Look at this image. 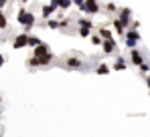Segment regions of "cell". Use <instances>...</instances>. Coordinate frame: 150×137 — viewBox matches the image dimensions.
Masks as SVG:
<instances>
[{
    "mask_svg": "<svg viewBox=\"0 0 150 137\" xmlns=\"http://www.w3.org/2000/svg\"><path fill=\"white\" fill-rule=\"evenodd\" d=\"M16 20L18 24L25 28V32H28L35 24H37V18H35V14L33 12H28L26 8H18V12H16Z\"/></svg>",
    "mask_w": 150,
    "mask_h": 137,
    "instance_id": "obj_1",
    "label": "cell"
},
{
    "mask_svg": "<svg viewBox=\"0 0 150 137\" xmlns=\"http://www.w3.org/2000/svg\"><path fill=\"white\" fill-rule=\"evenodd\" d=\"M53 52H49V55H45V57H30L28 61H26V67L28 68H39V67H49L51 63H53Z\"/></svg>",
    "mask_w": 150,
    "mask_h": 137,
    "instance_id": "obj_2",
    "label": "cell"
},
{
    "mask_svg": "<svg viewBox=\"0 0 150 137\" xmlns=\"http://www.w3.org/2000/svg\"><path fill=\"white\" fill-rule=\"evenodd\" d=\"M77 26H79V28H77L79 36H83V38H85V36H91V28H93V22H91L89 18H83V16H81V18H77Z\"/></svg>",
    "mask_w": 150,
    "mask_h": 137,
    "instance_id": "obj_3",
    "label": "cell"
},
{
    "mask_svg": "<svg viewBox=\"0 0 150 137\" xmlns=\"http://www.w3.org/2000/svg\"><path fill=\"white\" fill-rule=\"evenodd\" d=\"M79 10L85 12V14H89V16H93V14H98V12L101 10V6H100L98 0H85L83 6H79Z\"/></svg>",
    "mask_w": 150,
    "mask_h": 137,
    "instance_id": "obj_4",
    "label": "cell"
},
{
    "mask_svg": "<svg viewBox=\"0 0 150 137\" xmlns=\"http://www.w3.org/2000/svg\"><path fill=\"white\" fill-rule=\"evenodd\" d=\"M124 36H126V46L128 48H136V45L140 43V34H138L136 28H128Z\"/></svg>",
    "mask_w": 150,
    "mask_h": 137,
    "instance_id": "obj_5",
    "label": "cell"
},
{
    "mask_svg": "<svg viewBox=\"0 0 150 137\" xmlns=\"http://www.w3.org/2000/svg\"><path fill=\"white\" fill-rule=\"evenodd\" d=\"M63 67L69 68V71H81V68H85V63L79 57H67V61L63 63Z\"/></svg>",
    "mask_w": 150,
    "mask_h": 137,
    "instance_id": "obj_6",
    "label": "cell"
},
{
    "mask_svg": "<svg viewBox=\"0 0 150 137\" xmlns=\"http://www.w3.org/2000/svg\"><path fill=\"white\" fill-rule=\"evenodd\" d=\"M28 38H30V34H28V32H23V34L14 36L12 48H25V46H28Z\"/></svg>",
    "mask_w": 150,
    "mask_h": 137,
    "instance_id": "obj_7",
    "label": "cell"
},
{
    "mask_svg": "<svg viewBox=\"0 0 150 137\" xmlns=\"http://www.w3.org/2000/svg\"><path fill=\"white\" fill-rule=\"evenodd\" d=\"M101 50H103L105 55H114V52H118L116 41H114V38H105V41L101 43Z\"/></svg>",
    "mask_w": 150,
    "mask_h": 137,
    "instance_id": "obj_8",
    "label": "cell"
},
{
    "mask_svg": "<svg viewBox=\"0 0 150 137\" xmlns=\"http://www.w3.org/2000/svg\"><path fill=\"white\" fill-rule=\"evenodd\" d=\"M118 14H120L118 18H120V20L130 28V24H132V10H130V8H120V10H118Z\"/></svg>",
    "mask_w": 150,
    "mask_h": 137,
    "instance_id": "obj_9",
    "label": "cell"
},
{
    "mask_svg": "<svg viewBox=\"0 0 150 137\" xmlns=\"http://www.w3.org/2000/svg\"><path fill=\"white\" fill-rule=\"evenodd\" d=\"M130 61H132V65L140 67V65L144 63V55H142L140 50H136V48H130Z\"/></svg>",
    "mask_w": 150,
    "mask_h": 137,
    "instance_id": "obj_10",
    "label": "cell"
},
{
    "mask_svg": "<svg viewBox=\"0 0 150 137\" xmlns=\"http://www.w3.org/2000/svg\"><path fill=\"white\" fill-rule=\"evenodd\" d=\"M57 10H59V8H57V6H55L53 2H49V4H45V6L41 8V16H43V18L47 20V18H51V16H53V14H55Z\"/></svg>",
    "mask_w": 150,
    "mask_h": 137,
    "instance_id": "obj_11",
    "label": "cell"
},
{
    "mask_svg": "<svg viewBox=\"0 0 150 137\" xmlns=\"http://www.w3.org/2000/svg\"><path fill=\"white\" fill-rule=\"evenodd\" d=\"M49 52H51V48H49L47 43H41L39 46L33 48V55H35V57H45V55H49Z\"/></svg>",
    "mask_w": 150,
    "mask_h": 137,
    "instance_id": "obj_12",
    "label": "cell"
},
{
    "mask_svg": "<svg viewBox=\"0 0 150 137\" xmlns=\"http://www.w3.org/2000/svg\"><path fill=\"white\" fill-rule=\"evenodd\" d=\"M112 26H114V30H116V34H120V36H124L126 30H128V26H126L120 18H114V22H112Z\"/></svg>",
    "mask_w": 150,
    "mask_h": 137,
    "instance_id": "obj_13",
    "label": "cell"
},
{
    "mask_svg": "<svg viewBox=\"0 0 150 137\" xmlns=\"http://www.w3.org/2000/svg\"><path fill=\"white\" fill-rule=\"evenodd\" d=\"M59 10H69L71 8V4H73V0H51Z\"/></svg>",
    "mask_w": 150,
    "mask_h": 137,
    "instance_id": "obj_14",
    "label": "cell"
},
{
    "mask_svg": "<svg viewBox=\"0 0 150 137\" xmlns=\"http://www.w3.org/2000/svg\"><path fill=\"white\" fill-rule=\"evenodd\" d=\"M126 67H128V65H126L124 57H118V59H116V63H114V68H116V71H124Z\"/></svg>",
    "mask_w": 150,
    "mask_h": 137,
    "instance_id": "obj_15",
    "label": "cell"
},
{
    "mask_svg": "<svg viewBox=\"0 0 150 137\" xmlns=\"http://www.w3.org/2000/svg\"><path fill=\"white\" fill-rule=\"evenodd\" d=\"M45 26H47V28H51V30H57V28H61L57 18H47V24H45Z\"/></svg>",
    "mask_w": 150,
    "mask_h": 137,
    "instance_id": "obj_16",
    "label": "cell"
},
{
    "mask_svg": "<svg viewBox=\"0 0 150 137\" xmlns=\"http://www.w3.org/2000/svg\"><path fill=\"white\" fill-rule=\"evenodd\" d=\"M96 73H98V75H108V73H110V67L103 65V63H100V65L96 67Z\"/></svg>",
    "mask_w": 150,
    "mask_h": 137,
    "instance_id": "obj_17",
    "label": "cell"
},
{
    "mask_svg": "<svg viewBox=\"0 0 150 137\" xmlns=\"http://www.w3.org/2000/svg\"><path fill=\"white\" fill-rule=\"evenodd\" d=\"M100 36L103 38V41H105V38H112V30H110V28H103V26H101V28H100Z\"/></svg>",
    "mask_w": 150,
    "mask_h": 137,
    "instance_id": "obj_18",
    "label": "cell"
},
{
    "mask_svg": "<svg viewBox=\"0 0 150 137\" xmlns=\"http://www.w3.org/2000/svg\"><path fill=\"white\" fill-rule=\"evenodd\" d=\"M0 28L4 30V28H8V18H6V14L0 10Z\"/></svg>",
    "mask_w": 150,
    "mask_h": 137,
    "instance_id": "obj_19",
    "label": "cell"
},
{
    "mask_svg": "<svg viewBox=\"0 0 150 137\" xmlns=\"http://www.w3.org/2000/svg\"><path fill=\"white\" fill-rule=\"evenodd\" d=\"M41 43H43V41H41L39 36H30V38H28V46H30V48H35V46H39Z\"/></svg>",
    "mask_w": 150,
    "mask_h": 137,
    "instance_id": "obj_20",
    "label": "cell"
},
{
    "mask_svg": "<svg viewBox=\"0 0 150 137\" xmlns=\"http://www.w3.org/2000/svg\"><path fill=\"white\" fill-rule=\"evenodd\" d=\"M101 43H103V38H101L100 34H91V45H96V46H101Z\"/></svg>",
    "mask_w": 150,
    "mask_h": 137,
    "instance_id": "obj_21",
    "label": "cell"
},
{
    "mask_svg": "<svg viewBox=\"0 0 150 137\" xmlns=\"http://www.w3.org/2000/svg\"><path fill=\"white\" fill-rule=\"evenodd\" d=\"M116 10H118V8H116L114 2H108V4H105V12H116Z\"/></svg>",
    "mask_w": 150,
    "mask_h": 137,
    "instance_id": "obj_22",
    "label": "cell"
},
{
    "mask_svg": "<svg viewBox=\"0 0 150 137\" xmlns=\"http://www.w3.org/2000/svg\"><path fill=\"white\" fill-rule=\"evenodd\" d=\"M148 71H150V65H148V63H146V61H144V63L140 65V73H142V75H146Z\"/></svg>",
    "mask_w": 150,
    "mask_h": 137,
    "instance_id": "obj_23",
    "label": "cell"
},
{
    "mask_svg": "<svg viewBox=\"0 0 150 137\" xmlns=\"http://www.w3.org/2000/svg\"><path fill=\"white\" fill-rule=\"evenodd\" d=\"M59 26H61V28L69 26V18H61V20H59Z\"/></svg>",
    "mask_w": 150,
    "mask_h": 137,
    "instance_id": "obj_24",
    "label": "cell"
},
{
    "mask_svg": "<svg viewBox=\"0 0 150 137\" xmlns=\"http://www.w3.org/2000/svg\"><path fill=\"white\" fill-rule=\"evenodd\" d=\"M83 2H85V0H73L75 6H83Z\"/></svg>",
    "mask_w": 150,
    "mask_h": 137,
    "instance_id": "obj_25",
    "label": "cell"
},
{
    "mask_svg": "<svg viewBox=\"0 0 150 137\" xmlns=\"http://www.w3.org/2000/svg\"><path fill=\"white\" fill-rule=\"evenodd\" d=\"M6 4H8V0H0V8H4Z\"/></svg>",
    "mask_w": 150,
    "mask_h": 137,
    "instance_id": "obj_26",
    "label": "cell"
},
{
    "mask_svg": "<svg viewBox=\"0 0 150 137\" xmlns=\"http://www.w3.org/2000/svg\"><path fill=\"white\" fill-rule=\"evenodd\" d=\"M144 81H146V85H148V89H150V75H148V77H144Z\"/></svg>",
    "mask_w": 150,
    "mask_h": 137,
    "instance_id": "obj_27",
    "label": "cell"
},
{
    "mask_svg": "<svg viewBox=\"0 0 150 137\" xmlns=\"http://www.w3.org/2000/svg\"><path fill=\"white\" fill-rule=\"evenodd\" d=\"M2 65H4V57L0 55V67H2Z\"/></svg>",
    "mask_w": 150,
    "mask_h": 137,
    "instance_id": "obj_28",
    "label": "cell"
},
{
    "mask_svg": "<svg viewBox=\"0 0 150 137\" xmlns=\"http://www.w3.org/2000/svg\"><path fill=\"white\" fill-rule=\"evenodd\" d=\"M21 2H23V4H26V2H28V0H21Z\"/></svg>",
    "mask_w": 150,
    "mask_h": 137,
    "instance_id": "obj_29",
    "label": "cell"
},
{
    "mask_svg": "<svg viewBox=\"0 0 150 137\" xmlns=\"http://www.w3.org/2000/svg\"><path fill=\"white\" fill-rule=\"evenodd\" d=\"M0 103H2V97H0Z\"/></svg>",
    "mask_w": 150,
    "mask_h": 137,
    "instance_id": "obj_30",
    "label": "cell"
},
{
    "mask_svg": "<svg viewBox=\"0 0 150 137\" xmlns=\"http://www.w3.org/2000/svg\"><path fill=\"white\" fill-rule=\"evenodd\" d=\"M0 10H2V8H0Z\"/></svg>",
    "mask_w": 150,
    "mask_h": 137,
    "instance_id": "obj_31",
    "label": "cell"
}]
</instances>
